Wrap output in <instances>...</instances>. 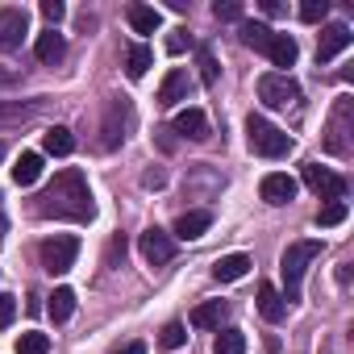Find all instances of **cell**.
Wrapping results in <instances>:
<instances>
[{
    "mask_svg": "<svg viewBox=\"0 0 354 354\" xmlns=\"http://www.w3.org/2000/svg\"><path fill=\"white\" fill-rule=\"evenodd\" d=\"M38 217H55V221H92L96 217L84 171L67 167V171L55 175V184L38 196Z\"/></svg>",
    "mask_w": 354,
    "mask_h": 354,
    "instance_id": "cell-1",
    "label": "cell"
},
{
    "mask_svg": "<svg viewBox=\"0 0 354 354\" xmlns=\"http://www.w3.org/2000/svg\"><path fill=\"white\" fill-rule=\"evenodd\" d=\"M321 254V242H292L288 250H283V263H279V271H283V304H292L296 296H300V283H304V271H308V263Z\"/></svg>",
    "mask_w": 354,
    "mask_h": 354,
    "instance_id": "cell-2",
    "label": "cell"
},
{
    "mask_svg": "<svg viewBox=\"0 0 354 354\" xmlns=\"http://www.w3.org/2000/svg\"><path fill=\"white\" fill-rule=\"evenodd\" d=\"M246 142H250V150L263 154V158H283V154L292 150V138H288L279 125H271L267 117H250V121H246Z\"/></svg>",
    "mask_w": 354,
    "mask_h": 354,
    "instance_id": "cell-3",
    "label": "cell"
},
{
    "mask_svg": "<svg viewBox=\"0 0 354 354\" xmlns=\"http://www.w3.org/2000/svg\"><path fill=\"white\" fill-rule=\"evenodd\" d=\"M350 129H354V100L342 96L333 104V117H329V129H325V150L337 154V158H350Z\"/></svg>",
    "mask_w": 354,
    "mask_h": 354,
    "instance_id": "cell-4",
    "label": "cell"
},
{
    "mask_svg": "<svg viewBox=\"0 0 354 354\" xmlns=\"http://www.w3.org/2000/svg\"><path fill=\"white\" fill-rule=\"evenodd\" d=\"M75 254H80V242H75L71 234H55V238H46L42 250H38L42 271H50V275H67V271L75 267Z\"/></svg>",
    "mask_w": 354,
    "mask_h": 354,
    "instance_id": "cell-5",
    "label": "cell"
},
{
    "mask_svg": "<svg viewBox=\"0 0 354 354\" xmlns=\"http://www.w3.org/2000/svg\"><path fill=\"white\" fill-rule=\"evenodd\" d=\"M259 100H263L267 109H288V104L300 100V84H296L288 71H267V75L259 80Z\"/></svg>",
    "mask_w": 354,
    "mask_h": 354,
    "instance_id": "cell-6",
    "label": "cell"
},
{
    "mask_svg": "<svg viewBox=\"0 0 354 354\" xmlns=\"http://www.w3.org/2000/svg\"><path fill=\"white\" fill-rule=\"evenodd\" d=\"M304 184L321 196V201H346V180H342V175H333L329 167H321V162H308L304 167Z\"/></svg>",
    "mask_w": 354,
    "mask_h": 354,
    "instance_id": "cell-7",
    "label": "cell"
},
{
    "mask_svg": "<svg viewBox=\"0 0 354 354\" xmlns=\"http://www.w3.org/2000/svg\"><path fill=\"white\" fill-rule=\"evenodd\" d=\"M125 125H129V104H125V100H109L104 125H100V146H104V150H117V146L125 142Z\"/></svg>",
    "mask_w": 354,
    "mask_h": 354,
    "instance_id": "cell-8",
    "label": "cell"
},
{
    "mask_svg": "<svg viewBox=\"0 0 354 354\" xmlns=\"http://www.w3.org/2000/svg\"><path fill=\"white\" fill-rule=\"evenodd\" d=\"M138 250H142V259H146L150 267H162V263L175 259V238L154 225V230H146V234L138 238Z\"/></svg>",
    "mask_w": 354,
    "mask_h": 354,
    "instance_id": "cell-9",
    "label": "cell"
},
{
    "mask_svg": "<svg viewBox=\"0 0 354 354\" xmlns=\"http://www.w3.org/2000/svg\"><path fill=\"white\" fill-rule=\"evenodd\" d=\"M30 34L26 9H0V50H17Z\"/></svg>",
    "mask_w": 354,
    "mask_h": 354,
    "instance_id": "cell-10",
    "label": "cell"
},
{
    "mask_svg": "<svg viewBox=\"0 0 354 354\" xmlns=\"http://www.w3.org/2000/svg\"><path fill=\"white\" fill-rule=\"evenodd\" d=\"M350 42H354L350 26H346V21H329V26L321 30V42H317V63H329V59H337V55H342Z\"/></svg>",
    "mask_w": 354,
    "mask_h": 354,
    "instance_id": "cell-11",
    "label": "cell"
},
{
    "mask_svg": "<svg viewBox=\"0 0 354 354\" xmlns=\"http://www.w3.org/2000/svg\"><path fill=\"white\" fill-rule=\"evenodd\" d=\"M259 192H263L267 205H288L296 196V180H292V175H283V171H271V175H263Z\"/></svg>",
    "mask_w": 354,
    "mask_h": 354,
    "instance_id": "cell-12",
    "label": "cell"
},
{
    "mask_svg": "<svg viewBox=\"0 0 354 354\" xmlns=\"http://www.w3.org/2000/svg\"><path fill=\"white\" fill-rule=\"evenodd\" d=\"M171 133H180V138H188V142H205V138H209V117H205L201 109H184L180 117L171 121Z\"/></svg>",
    "mask_w": 354,
    "mask_h": 354,
    "instance_id": "cell-13",
    "label": "cell"
},
{
    "mask_svg": "<svg viewBox=\"0 0 354 354\" xmlns=\"http://www.w3.org/2000/svg\"><path fill=\"white\" fill-rule=\"evenodd\" d=\"M34 55H38V63L55 67V63H63V55H67V38H63L59 30H46V34H38V46H34Z\"/></svg>",
    "mask_w": 354,
    "mask_h": 354,
    "instance_id": "cell-14",
    "label": "cell"
},
{
    "mask_svg": "<svg viewBox=\"0 0 354 354\" xmlns=\"http://www.w3.org/2000/svg\"><path fill=\"white\" fill-rule=\"evenodd\" d=\"M188 71H180V67H175V71H167V80H162V88H158V104H180V100H188Z\"/></svg>",
    "mask_w": 354,
    "mask_h": 354,
    "instance_id": "cell-15",
    "label": "cell"
},
{
    "mask_svg": "<svg viewBox=\"0 0 354 354\" xmlns=\"http://www.w3.org/2000/svg\"><path fill=\"white\" fill-rule=\"evenodd\" d=\"M263 55H267L275 67H292L296 55H300V46H296V38H288V34H271V42H267Z\"/></svg>",
    "mask_w": 354,
    "mask_h": 354,
    "instance_id": "cell-16",
    "label": "cell"
},
{
    "mask_svg": "<svg viewBox=\"0 0 354 354\" xmlns=\"http://www.w3.org/2000/svg\"><path fill=\"white\" fill-rule=\"evenodd\" d=\"M259 313H263L271 325H279V321L288 317V304H283V296H279L275 283H263V288H259Z\"/></svg>",
    "mask_w": 354,
    "mask_h": 354,
    "instance_id": "cell-17",
    "label": "cell"
},
{
    "mask_svg": "<svg viewBox=\"0 0 354 354\" xmlns=\"http://www.w3.org/2000/svg\"><path fill=\"white\" fill-rule=\"evenodd\" d=\"M209 225H213V213H205V209H192V213H184L180 221H175V238L192 242V238H201Z\"/></svg>",
    "mask_w": 354,
    "mask_h": 354,
    "instance_id": "cell-18",
    "label": "cell"
},
{
    "mask_svg": "<svg viewBox=\"0 0 354 354\" xmlns=\"http://www.w3.org/2000/svg\"><path fill=\"white\" fill-rule=\"evenodd\" d=\"M125 17H129L133 34H154V30L162 26V13H158L154 5H129V9H125Z\"/></svg>",
    "mask_w": 354,
    "mask_h": 354,
    "instance_id": "cell-19",
    "label": "cell"
},
{
    "mask_svg": "<svg viewBox=\"0 0 354 354\" xmlns=\"http://www.w3.org/2000/svg\"><path fill=\"white\" fill-rule=\"evenodd\" d=\"M42 150H46V154H55V158H67V154L75 150L71 129H67V125H50V129L42 133Z\"/></svg>",
    "mask_w": 354,
    "mask_h": 354,
    "instance_id": "cell-20",
    "label": "cell"
},
{
    "mask_svg": "<svg viewBox=\"0 0 354 354\" xmlns=\"http://www.w3.org/2000/svg\"><path fill=\"white\" fill-rule=\"evenodd\" d=\"M225 313H230V308H225V300H209V304H196L188 321H192L196 329H221Z\"/></svg>",
    "mask_w": 354,
    "mask_h": 354,
    "instance_id": "cell-21",
    "label": "cell"
},
{
    "mask_svg": "<svg viewBox=\"0 0 354 354\" xmlns=\"http://www.w3.org/2000/svg\"><path fill=\"white\" fill-rule=\"evenodd\" d=\"M246 271H250V259H246V254H225V259H217L213 279H217V283H234V279H242Z\"/></svg>",
    "mask_w": 354,
    "mask_h": 354,
    "instance_id": "cell-22",
    "label": "cell"
},
{
    "mask_svg": "<svg viewBox=\"0 0 354 354\" xmlns=\"http://www.w3.org/2000/svg\"><path fill=\"white\" fill-rule=\"evenodd\" d=\"M13 180H17L21 188H30V184H38V180H42V154H34V150H26V154L17 158V167H13Z\"/></svg>",
    "mask_w": 354,
    "mask_h": 354,
    "instance_id": "cell-23",
    "label": "cell"
},
{
    "mask_svg": "<svg viewBox=\"0 0 354 354\" xmlns=\"http://www.w3.org/2000/svg\"><path fill=\"white\" fill-rule=\"evenodd\" d=\"M150 63H154V55H150V46H129V55H125V75L129 80H142L146 71H150Z\"/></svg>",
    "mask_w": 354,
    "mask_h": 354,
    "instance_id": "cell-24",
    "label": "cell"
},
{
    "mask_svg": "<svg viewBox=\"0 0 354 354\" xmlns=\"http://www.w3.org/2000/svg\"><path fill=\"white\" fill-rule=\"evenodd\" d=\"M46 313H50L55 321H67V317L75 313V292H71V288H55V296H50Z\"/></svg>",
    "mask_w": 354,
    "mask_h": 354,
    "instance_id": "cell-25",
    "label": "cell"
},
{
    "mask_svg": "<svg viewBox=\"0 0 354 354\" xmlns=\"http://www.w3.org/2000/svg\"><path fill=\"white\" fill-rule=\"evenodd\" d=\"M213 354H246V337H242V329H217Z\"/></svg>",
    "mask_w": 354,
    "mask_h": 354,
    "instance_id": "cell-26",
    "label": "cell"
},
{
    "mask_svg": "<svg viewBox=\"0 0 354 354\" xmlns=\"http://www.w3.org/2000/svg\"><path fill=\"white\" fill-rule=\"evenodd\" d=\"M242 42H246L250 50H267V42H271V30H267L263 21H246V26H242Z\"/></svg>",
    "mask_w": 354,
    "mask_h": 354,
    "instance_id": "cell-27",
    "label": "cell"
},
{
    "mask_svg": "<svg viewBox=\"0 0 354 354\" xmlns=\"http://www.w3.org/2000/svg\"><path fill=\"white\" fill-rule=\"evenodd\" d=\"M42 109V100H26V104H0V121H30Z\"/></svg>",
    "mask_w": 354,
    "mask_h": 354,
    "instance_id": "cell-28",
    "label": "cell"
},
{
    "mask_svg": "<svg viewBox=\"0 0 354 354\" xmlns=\"http://www.w3.org/2000/svg\"><path fill=\"white\" fill-rule=\"evenodd\" d=\"M188 342V329L180 325V321H171V325H162V333H158V346L162 350H180Z\"/></svg>",
    "mask_w": 354,
    "mask_h": 354,
    "instance_id": "cell-29",
    "label": "cell"
},
{
    "mask_svg": "<svg viewBox=\"0 0 354 354\" xmlns=\"http://www.w3.org/2000/svg\"><path fill=\"white\" fill-rule=\"evenodd\" d=\"M46 350H50L46 333H21L17 337V354H46Z\"/></svg>",
    "mask_w": 354,
    "mask_h": 354,
    "instance_id": "cell-30",
    "label": "cell"
},
{
    "mask_svg": "<svg viewBox=\"0 0 354 354\" xmlns=\"http://www.w3.org/2000/svg\"><path fill=\"white\" fill-rule=\"evenodd\" d=\"M346 221V201H333V205H325L321 213H317V225H325V230H333V225H342Z\"/></svg>",
    "mask_w": 354,
    "mask_h": 354,
    "instance_id": "cell-31",
    "label": "cell"
},
{
    "mask_svg": "<svg viewBox=\"0 0 354 354\" xmlns=\"http://www.w3.org/2000/svg\"><path fill=\"white\" fill-rule=\"evenodd\" d=\"M196 59H201V80H205V84L213 88V84H217V75H221V67H217L213 50H209V46H201V55H196Z\"/></svg>",
    "mask_w": 354,
    "mask_h": 354,
    "instance_id": "cell-32",
    "label": "cell"
},
{
    "mask_svg": "<svg viewBox=\"0 0 354 354\" xmlns=\"http://www.w3.org/2000/svg\"><path fill=\"white\" fill-rule=\"evenodd\" d=\"M325 13H329V5H325V0H304V5H300V21H308V26L325 21Z\"/></svg>",
    "mask_w": 354,
    "mask_h": 354,
    "instance_id": "cell-33",
    "label": "cell"
},
{
    "mask_svg": "<svg viewBox=\"0 0 354 354\" xmlns=\"http://www.w3.org/2000/svg\"><path fill=\"white\" fill-rule=\"evenodd\" d=\"M213 17H217V21H242V5H238V0H217V5H213Z\"/></svg>",
    "mask_w": 354,
    "mask_h": 354,
    "instance_id": "cell-34",
    "label": "cell"
},
{
    "mask_svg": "<svg viewBox=\"0 0 354 354\" xmlns=\"http://www.w3.org/2000/svg\"><path fill=\"white\" fill-rule=\"evenodd\" d=\"M42 17H46V21H50V30H55V26L67 17V5H59V0H42Z\"/></svg>",
    "mask_w": 354,
    "mask_h": 354,
    "instance_id": "cell-35",
    "label": "cell"
},
{
    "mask_svg": "<svg viewBox=\"0 0 354 354\" xmlns=\"http://www.w3.org/2000/svg\"><path fill=\"white\" fill-rule=\"evenodd\" d=\"M13 317H17V300L0 292V329H9V325H13Z\"/></svg>",
    "mask_w": 354,
    "mask_h": 354,
    "instance_id": "cell-36",
    "label": "cell"
},
{
    "mask_svg": "<svg viewBox=\"0 0 354 354\" xmlns=\"http://www.w3.org/2000/svg\"><path fill=\"white\" fill-rule=\"evenodd\" d=\"M188 46H192V34H188V30H175V34L167 38V50H171V55H184Z\"/></svg>",
    "mask_w": 354,
    "mask_h": 354,
    "instance_id": "cell-37",
    "label": "cell"
},
{
    "mask_svg": "<svg viewBox=\"0 0 354 354\" xmlns=\"http://www.w3.org/2000/svg\"><path fill=\"white\" fill-rule=\"evenodd\" d=\"M142 184H146V188H162V184H167V175H162V171H146V175H142Z\"/></svg>",
    "mask_w": 354,
    "mask_h": 354,
    "instance_id": "cell-38",
    "label": "cell"
},
{
    "mask_svg": "<svg viewBox=\"0 0 354 354\" xmlns=\"http://www.w3.org/2000/svg\"><path fill=\"white\" fill-rule=\"evenodd\" d=\"M117 354H146V346H142V342H133V346H125V350H117Z\"/></svg>",
    "mask_w": 354,
    "mask_h": 354,
    "instance_id": "cell-39",
    "label": "cell"
},
{
    "mask_svg": "<svg viewBox=\"0 0 354 354\" xmlns=\"http://www.w3.org/2000/svg\"><path fill=\"white\" fill-rule=\"evenodd\" d=\"M0 84H17V71H0Z\"/></svg>",
    "mask_w": 354,
    "mask_h": 354,
    "instance_id": "cell-40",
    "label": "cell"
},
{
    "mask_svg": "<svg viewBox=\"0 0 354 354\" xmlns=\"http://www.w3.org/2000/svg\"><path fill=\"white\" fill-rule=\"evenodd\" d=\"M0 238H5V213H0Z\"/></svg>",
    "mask_w": 354,
    "mask_h": 354,
    "instance_id": "cell-41",
    "label": "cell"
},
{
    "mask_svg": "<svg viewBox=\"0 0 354 354\" xmlns=\"http://www.w3.org/2000/svg\"><path fill=\"white\" fill-rule=\"evenodd\" d=\"M0 158H5V142H0Z\"/></svg>",
    "mask_w": 354,
    "mask_h": 354,
    "instance_id": "cell-42",
    "label": "cell"
}]
</instances>
